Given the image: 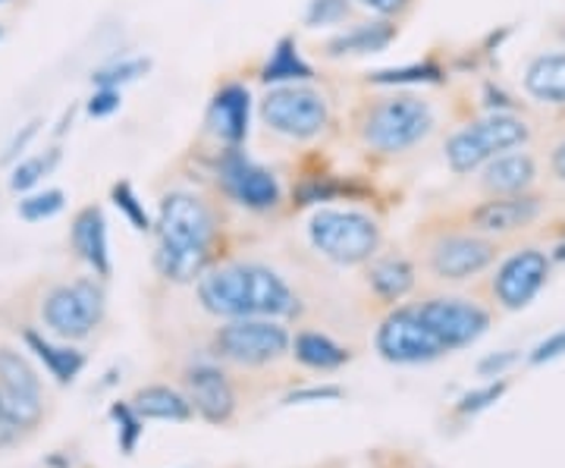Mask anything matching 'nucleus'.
<instances>
[{
  "mask_svg": "<svg viewBox=\"0 0 565 468\" xmlns=\"http://www.w3.org/2000/svg\"><path fill=\"white\" fill-rule=\"evenodd\" d=\"M199 299L223 318H277L296 308L292 289L262 265H230L204 274Z\"/></svg>",
  "mask_w": 565,
  "mask_h": 468,
  "instance_id": "nucleus-2",
  "label": "nucleus"
},
{
  "mask_svg": "<svg viewBox=\"0 0 565 468\" xmlns=\"http://www.w3.org/2000/svg\"><path fill=\"white\" fill-rule=\"evenodd\" d=\"M151 70V63L148 61H122L114 63V66H107V70H98L92 79L98 88H120L126 82H136L139 76H145Z\"/></svg>",
  "mask_w": 565,
  "mask_h": 468,
  "instance_id": "nucleus-28",
  "label": "nucleus"
},
{
  "mask_svg": "<svg viewBox=\"0 0 565 468\" xmlns=\"http://www.w3.org/2000/svg\"><path fill=\"white\" fill-rule=\"evenodd\" d=\"M525 88L546 104H565V54H541L525 73Z\"/></svg>",
  "mask_w": 565,
  "mask_h": 468,
  "instance_id": "nucleus-19",
  "label": "nucleus"
},
{
  "mask_svg": "<svg viewBox=\"0 0 565 468\" xmlns=\"http://www.w3.org/2000/svg\"><path fill=\"white\" fill-rule=\"evenodd\" d=\"M362 7L367 10H374V13H381V17H390V13H399L405 7V0H359Z\"/></svg>",
  "mask_w": 565,
  "mask_h": 468,
  "instance_id": "nucleus-39",
  "label": "nucleus"
},
{
  "mask_svg": "<svg viewBox=\"0 0 565 468\" xmlns=\"http://www.w3.org/2000/svg\"><path fill=\"white\" fill-rule=\"evenodd\" d=\"M63 208V192L61 189H47L41 195H32V199H22L20 202V217L35 224V221H44V217H54Z\"/></svg>",
  "mask_w": 565,
  "mask_h": 468,
  "instance_id": "nucleus-29",
  "label": "nucleus"
},
{
  "mask_svg": "<svg viewBox=\"0 0 565 468\" xmlns=\"http://www.w3.org/2000/svg\"><path fill=\"white\" fill-rule=\"evenodd\" d=\"M377 349L386 362L396 365H418V362H434L449 349L440 343V337L424 325L418 308H399L386 318L377 330Z\"/></svg>",
  "mask_w": 565,
  "mask_h": 468,
  "instance_id": "nucleus-8",
  "label": "nucleus"
},
{
  "mask_svg": "<svg viewBox=\"0 0 565 468\" xmlns=\"http://www.w3.org/2000/svg\"><path fill=\"white\" fill-rule=\"evenodd\" d=\"M434 129V110L422 98L399 95V98H384L367 110L362 123L364 142L377 151L396 155L418 145Z\"/></svg>",
  "mask_w": 565,
  "mask_h": 468,
  "instance_id": "nucleus-3",
  "label": "nucleus"
},
{
  "mask_svg": "<svg viewBox=\"0 0 565 468\" xmlns=\"http://www.w3.org/2000/svg\"><path fill=\"white\" fill-rule=\"evenodd\" d=\"M546 274H550V262H546L544 252L525 248L500 267L493 292L505 308H525L546 284Z\"/></svg>",
  "mask_w": 565,
  "mask_h": 468,
  "instance_id": "nucleus-12",
  "label": "nucleus"
},
{
  "mask_svg": "<svg viewBox=\"0 0 565 468\" xmlns=\"http://www.w3.org/2000/svg\"><path fill=\"white\" fill-rule=\"evenodd\" d=\"M44 325L57 337L82 340L92 333V327L102 321L104 315V289L95 280H76L70 286H57L44 299Z\"/></svg>",
  "mask_w": 565,
  "mask_h": 468,
  "instance_id": "nucleus-6",
  "label": "nucleus"
},
{
  "mask_svg": "<svg viewBox=\"0 0 565 468\" xmlns=\"http://www.w3.org/2000/svg\"><path fill=\"white\" fill-rule=\"evenodd\" d=\"M534 177H537V167L531 161V155H500L487 163L481 185L493 195H519L534 183Z\"/></svg>",
  "mask_w": 565,
  "mask_h": 468,
  "instance_id": "nucleus-18",
  "label": "nucleus"
},
{
  "mask_svg": "<svg viewBox=\"0 0 565 468\" xmlns=\"http://www.w3.org/2000/svg\"><path fill=\"white\" fill-rule=\"evenodd\" d=\"M553 173L565 183V142L556 145V151H553Z\"/></svg>",
  "mask_w": 565,
  "mask_h": 468,
  "instance_id": "nucleus-42",
  "label": "nucleus"
},
{
  "mask_svg": "<svg viewBox=\"0 0 565 468\" xmlns=\"http://www.w3.org/2000/svg\"><path fill=\"white\" fill-rule=\"evenodd\" d=\"M54 163H57V151H51L47 158L22 161L20 167L13 170V177H10V189H13V192H25V189H32V185L39 183L41 177H44Z\"/></svg>",
  "mask_w": 565,
  "mask_h": 468,
  "instance_id": "nucleus-30",
  "label": "nucleus"
},
{
  "mask_svg": "<svg viewBox=\"0 0 565 468\" xmlns=\"http://www.w3.org/2000/svg\"><path fill=\"white\" fill-rule=\"evenodd\" d=\"M25 343H29L32 352H39V359L47 365V371L57 377V384H73V381L79 377L82 365H85L82 352L54 347V343H47L44 337H39L35 330H25Z\"/></svg>",
  "mask_w": 565,
  "mask_h": 468,
  "instance_id": "nucleus-23",
  "label": "nucleus"
},
{
  "mask_svg": "<svg viewBox=\"0 0 565 468\" xmlns=\"http://www.w3.org/2000/svg\"><path fill=\"white\" fill-rule=\"evenodd\" d=\"M211 243H214L211 208L189 192L167 195L158 217V255H154V265L163 277L177 284L195 280L207 262Z\"/></svg>",
  "mask_w": 565,
  "mask_h": 468,
  "instance_id": "nucleus-1",
  "label": "nucleus"
},
{
  "mask_svg": "<svg viewBox=\"0 0 565 468\" xmlns=\"http://www.w3.org/2000/svg\"><path fill=\"white\" fill-rule=\"evenodd\" d=\"M396 39V25L390 22H364L355 25L343 35L327 44V54L330 57H345V54H374V51H384L390 41Z\"/></svg>",
  "mask_w": 565,
  "mask_h": 468,
  "instance_id": "nucleus-20",
  "label": "nucleus"
},
{
  "mask_svg": "<svg viewBox=\"0 0 565 468\" xmlns=\"http://www.w3.org/2000/svg\"><path fill=\"white\" fill-rule=\"evenodd\" d=\"M217 349L223 359L239 362V365H267L280 359L289 349V333L274 321H258V318H236L233 325L221 327L217 333Z\"/></svg>",
  "mask_w": 565,
  "mask_h": 468,
  "instance_id": "nucleus-9",
  "label": "nucleus"
},
{
  "mask_svg": "<svg viewBox=\"0 0 565 468\" xmlns=\"http://www.w3.org/2000/svg\"><path fill=\"white\" fill-rule=\"evenodd\" d=\"M114 202H117V208H120L122 214L132 221V226L136 230H151V221H148V214H145V204H139V199H136V192H132V185L129 183H117L114 185Z\"/></svg>",
  "mask_w": 565,
  "mask_h": 468,
  "instance_id": "nucleus-32",
  "label": "nucleus"
},
{
  "mask_svg": "<svg viewBox=\"0 0 565 468\" xmlns=\"http://www.w3.org/2000/svg\"><path fill=\"white\" fill-rule=\"evenodd\" d=\"M305 400H340V390L323 387V390H305V393H292L289 403H305Z\"/></svg>",
  "mask_w": 565,
  "mask_h": 468,
  "instance_id": "nucleus-40",
  "label": "nucleus"
},
{
  "mask_svg": "<svg viewBox=\"0 0 565 468\" xmlns=\"http://www.w3.org/2000/svg\"><path fill=\"white\" fill-rule=\"evenodd\" d=\"M512 362H515V352H505V355H493V359H484V362H481V374H493V371L500 374V371L512 365Z\"/></svg>",
  "mask_w": 565,
  "mask_h": 468,
  "instance_id": "nucleus-41",
  "label": "nucleus"
},
{
  "mask_svg": "<svg viewBox=\"0 0 565 468\" xmlns=\"http://www.w3.org/2000/svg\"><path fill=\"white\" fill-rule=\"evenodd\" d=\"M132 408L141 418H161V422H185L192 415V403L182 400L177 390L170 387H148L136 393Z\"/></svg>",
  "mask_w": 565,
  "mask_h": 468,
  "instance_id": "nucleus-22",
  "label": "nucleus"
},
{
  "mask_svg": "<svg viewBox=\"0 0 565 468\" xmlns=\"http://www.w3.org/2000/svg\"><path fill=\"white\" fill-rule=\"evenodd\" d=\"M120 107V88H98L95 98L88 102V114L92 117H107Z\"/></svg>",
  "mask_w": 565,
  "mask_h": 468,
  "instance_id": "nucleus-34",
  "label": "nucleus"
},
{
  "mask_svg": "<svg viewBox=\"0 0 565 468\" xmlns=\"http://www.w3.org/2000/svg\"><path fill=\"white\" fill-rule=\"evenodd\" d=\"M110 415H114V418H117V425H120L122 453H132L141 437V422H139L141 415L132 408V403H117V406L110 408Z\"/></svg>",
  "mask_w": 565,
  "mask_h": 468,
  "instance_id": "nucleus-31",
  "label": "nucleus"
},
{
  "mask_svg": "<svg viewBox=\"0 0 565 468\" xmlns=\"http://www.w3.org/2000/svg\"><path fill=\"white\" fill-rule=\"evenodd\" d=\"M563 352H565V330H559V333H553L550 340H544L541 347L534 349L531 362H534V365H544V362H550V359H559Z\"/></svg>",
  "mask_w": 565,
  "mask_h": 468,
  "instance_id": "nucleus-36",
  "label": "nucleus"
},
{
  "mask_svg": "<svg viewBox=\"0 0 565 468\" xmlns=\"http://www.w3.org/2000/svg\"><path fill=\"white\" fill-rule=\"evenodd\" d=\"M35 132H39V120H32V123H29V126H25V129H22L20 136H17V139H13V142H10V148H7V155H3V163H10V161H13V158H17V155H20L22 148H25V145L32 142V136H35Z\"/></svg>",
  "mask_w": 565,
  "mask_h": 468,
  "instance_id": "nucleus-38",
  "label": "nucleus"
},
{
  "mask_svg": "<svg viewBox=\"0 0 565 468\" xmlns=\"http://www.w3.org/2000/svg\"><path fill=\"white\" fill-rule=\"evenodd\" d=\"M367 280H371L377 296L396 302V299H403L405 292L415 286V270L403 258H384V262H377V265L371 267V277Z\"/></svg>",
  "mask_w": 565,
  "mask_h": 468,
  "instance_id": "nucleus-25",
  "label": "nucleus"
},
{
  "mask_svg": "<svg viewBox=\"0 0 565 468\" xmlns=\"http://www.w3.org/2000/svg\"><path fill=\"white\" fill-rule=\"evenodd\" d=\"M262 114L274 132H282L289 139H315L327 126V117H330L321 92L296 88V85L274 88L264 98Z\"/></svg>",
  "mask_w": 565,
  "mask_h": 468,
  "instance_id": "nucleus-7",
  "label": "nucleus"
},
{
  "mask_svg": "<svg viewBox=\"0 0 565 468\" xmlns=\"http://www.w3.org/2000/svg\"><path fill=\"white\" fill-rule=\"evenodd\" d=\"M497 258V248L481 236H444L430 248V267L440 280H468Z\"/></svg>",
  "mask_w": 565,
  "mask_h": 468,
  "instance_id": "nucleus-13",
  "label": "nucleus"
},
{
  "mask_svg": "<svg viewBox=\"0 0 565 468\" xmlns=\"http://www.w3.org/2000/svg\"><path fill=\"white\" fill-rule=\"evenodd\" d=\"M525 120H519L512 114H493V117L471 123L468 129L456 132L446 145V161L456 173H471L481 163H490L509 148L525 142Z\"/></svg>",
  "mask_w": 565,
  "mask_h": 468,
  "instance_id": "nucleus-5",
  "label": "nucleus"
},
{
  "mask_svg": "<svg viewBox=\"0 0 565 468\" xmlns=\"http://www.w3.org/2000/svg\"><path fill=\"white\" fill-rule=\"evenodd\" d=\"M0 393L20 400H41L39 374L17 349H0Z\"/></svg>",
  "mask_w": 565,
  "mask_h": 468,
  "instance_id": "nucleus-21",
  "label": "nucleus"
},
{
  "mask_svg": "<svg viewBox=\"0 0 565 468\" xmlns=\"http://www.w3.org/2000/svg\"><path fill=\"white\" fill-rule=\"evenodd\" d=\"M73 245L98 277L110 274V255H107V224L102 208H85L73 221Z\"/></svg>",
  "mask_w": 565,
  "mask_h": 468,
  "instance_id": "nucleus-17",
  "label": "nucleus"
},
{
  "mask_svg": "<svg viewBox=\"0 0 565 468\" xmlns=\"http://www.w3.org/2000/svg\"><path fill=\"white\" fill-rule=\"evenodd\" d=\"M262 79L264 82H305L311 79V66L299 57V51H296V41L292 39H282L277 44V51H274V57L267 61V66L262 70Z\"/></svg>",
  "mask_w": 565,
  "mask_h": 468,
  "instance_id": "nucleus-26",
  "label": "nucleus"
},
{
  "mask_svg": "<svg viewBox=\"0 0 565 468\" xmlns=\"http://www.w3.org/2000/svg\"><path fill=\"white\" fill-rule=\"evenodd\" d=\"M337 192H340V185H333V183H308L299 189V199H302L305 204L327 202V199H333Z\"/></svg>",
  "mask_w": 565,
  "mask_h": 468,
  "instance_id": "nucleus-37",
  "label": "nucleus"
},
{
  "mask_svg": "<svg viewBox=\"0 0 565 468\" xmlns=\"http://www.w3.org/2000/svg\"><path fill=\"white\" fill-rule=\"evenodd\" d=\"M349 13V3L345 0H311L308 7V25H330V22H340Z\"/></svg>",
  "mask_w": 565,
  "mask_h": 468,
  "instance_id": "nucleus-33",
  "label": "nucleus"
},
{
  "mask_svg": "<svg viewBox=\"0 0 565 468\" xmlns=\"http://www.w3.org/2000/svg\"><path fill=\"white\" fill-rule=\"evenodd\" d=\"M505 384H493V387L487 390H478V393H468L462 400V412H481V408H487L490 403H497L500 396H503Z\"/></svg>",
  "mask_w": 565,
  "mask_h": 468,
  "instance_id": "nucleus-35",
  "label": "nucleus"
},
{
  "mask_svg": "<svg viewBox=\"0 0 565 468\" xmlns=\"http://www.w3.org/2000/svg\"><path fill=\"white\" fill-rule=\"evenodd\" d=\"M207 123L223 142H243L248 136V92L243 85H226L214 95L211 110H207Z\"/></svg>",
  "mask_w": 565,
  "mask_h": 468,
  "instance_id": "nucleus-16",
  "label": "nucleus"
},
{
  "mask_svg": "<svg viewBox=\"0 0 565 468\" xmlns=\"http://www.w3.org/2000/svg\"><path fill=\"white\" fill-rule=\"evenodd\" d=\"M221 180L223 189L245 208H255V211H267L280 202V185L277 180L258 167L255 161H248L243 151L230 148L221 161Z\"/></svg>",
  "mask_w": 565,
  "mask_h": 468,
  "instance_id": "nucleus-11",
  "label": "nucleus"
},
{
  "mask_svg": "<svg viewBox=\"0 0 565 468\" xmlns=\"http://www.w3.org/2000/svg\"><path fill=\"white\" fill-rule=\"evenodd\" d=\"M541 214V202L537 199H525V195H503L493 202L481 204L471 211V224L481 233H512L522 230L534 217Z\"/></svg>",
  "mask_w": 565,
  "mask_h": 468,
  "instance_id": "nucleus-14",
  "label": "nucleus"
},
{
  "mask_svg": "<svg viewBox=\"0 0 565 468\" xmlns=\"http://www.w3.org/2000/svg\"><path fill=\"white\" fill-rule=\"evenodd\" d=\"M296 359L308 368H318V371H330V368L345 365L349 352L343 347H337L330 337L323 333H311L305 330L296 337Z\"/></svg>",
  "mask_w": 565,
  "mask_h": 468,
  "instance_id": "nucleus-24",
  "label": "nucleus"
},
{
  "mask_svg": "<svg viewBox=\"0 0 565 468\" xmlns=\"http://www.w3.org/2000/svg\"><path fill=\"white\" fill-rule=\"evenodd\" d=\"M422 321L437 337L446 349H462L475 343L490 325L487 311L468 299H430L418 308Z\"/></svg>",
  "mask_w": 565,
  "mask_h": 468,
  "instance_id": "nucleus-10",
  "label": "nucleus"
},
{
  "mask_svg": "<svg viewBox=\"0 0 565 468\" xmlns=\"http://www.w3.org/2000/svg\"><path fill=\"white\" fill-rule=\"evenodd\" d=\"M374 85H412V82H440V66L437 63H415L403 70H381L367 76Z\"/></svg>",
  "mask_w": 565,
  "mask_h": 468,
  "instance_id": "nucleus-27",
  "label": "nucleus"
},
{
  "mask_svg": "<svg viewBox=\"0 0 565 468\" xmlns=\"http://www.w3.org/2000/svg\"><path fill=\"white\" fill-rule=\"evenodd\" d=\"M308 233L315 248L337 265H362L381 245L377 224L355 211H318Z\"/></svg>",
  "mask_w": 565,
  "mask_h": 468,
  "instance_id": "nucleus-4",
  "label": "nucleus"
},
{
  "mask_svg": "<svg viewBox=\"0 0 565 468\" xmlns=\"http://www.w3.org/2000/svg\"><path fill=\"white\" fill-rule=\"evenodd\" d=\"M185 384H189L192 406L199 408L207 422H226L233 415L236 400H233V390L217 368H192Z\"/></svg>",
  "mask_w": 565,
  "mask_h": 468,
  "instance_id": "nucleus-15",
  "label": "nucleus"
}]
</instances>
